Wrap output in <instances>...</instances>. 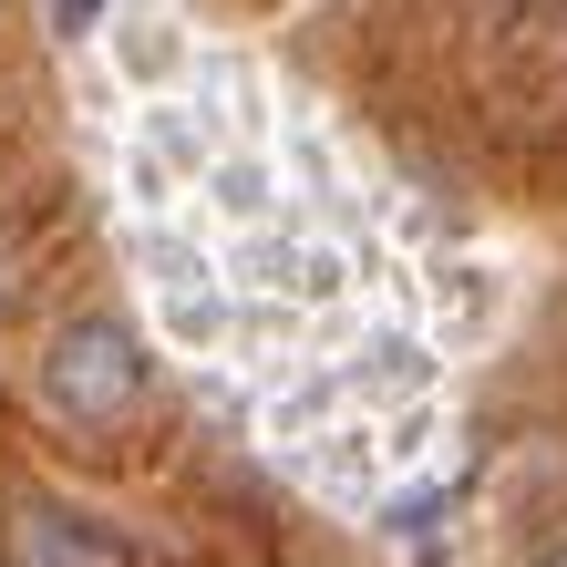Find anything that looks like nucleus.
<instances>
[{"instance_id":"obj_1","label":"nucleus","mask_w":567,"mask_h":567,"mask_svg":"<svg viewBox=\"0 0 567 567\" xmlns=\"http://www.w3.org/2000/svg\"><path fill=\"white\" fill-rule=\"evenodd\" d=\"M42 403L62 423H83V433H104L145 403V341L124 330L114 310H83V320H62L52 330V351H42Z\"/></svg>"},{"instance_id":"obj_2","label":"nucleus","mask_w":567,"mask_h":567,"mask_svg":"<svg viewBox=\"0 0 567 567\" xmlns=\"http://www.w3.org/2000/svg\"><path fill=\"white\" fill-rule=\"evenodd\" d=\"M11 567H124V547L73 506H21L11 516Z\"/></svg>"},{"instance_id":"obj_3","label":"nucleus","mask_w":567,"mask_h":567,"mask_svg":"<svg viewBox=\"0 0 567 567\" xmlns=\"http://www.w3.org/2000/svg\"><path fill=\"white\" fill-rule=\"evenodd\" d=\"M93 11H104V0H62V31H83Z\"/></svg>"},{"instance_id":"obj_4","label":"nucleus","mask_w":567,"mask_h":567,"mask_svg":"<svg viewBox=\"0 0 567 567\" xmlns=\"http://www.w3.org/2000/svg\"><path fill=\"white\" fill-rule=\"evenodd\" d=\"M537 567H567V547H547V557H537Z\"/></svg>"}]
</instances>
